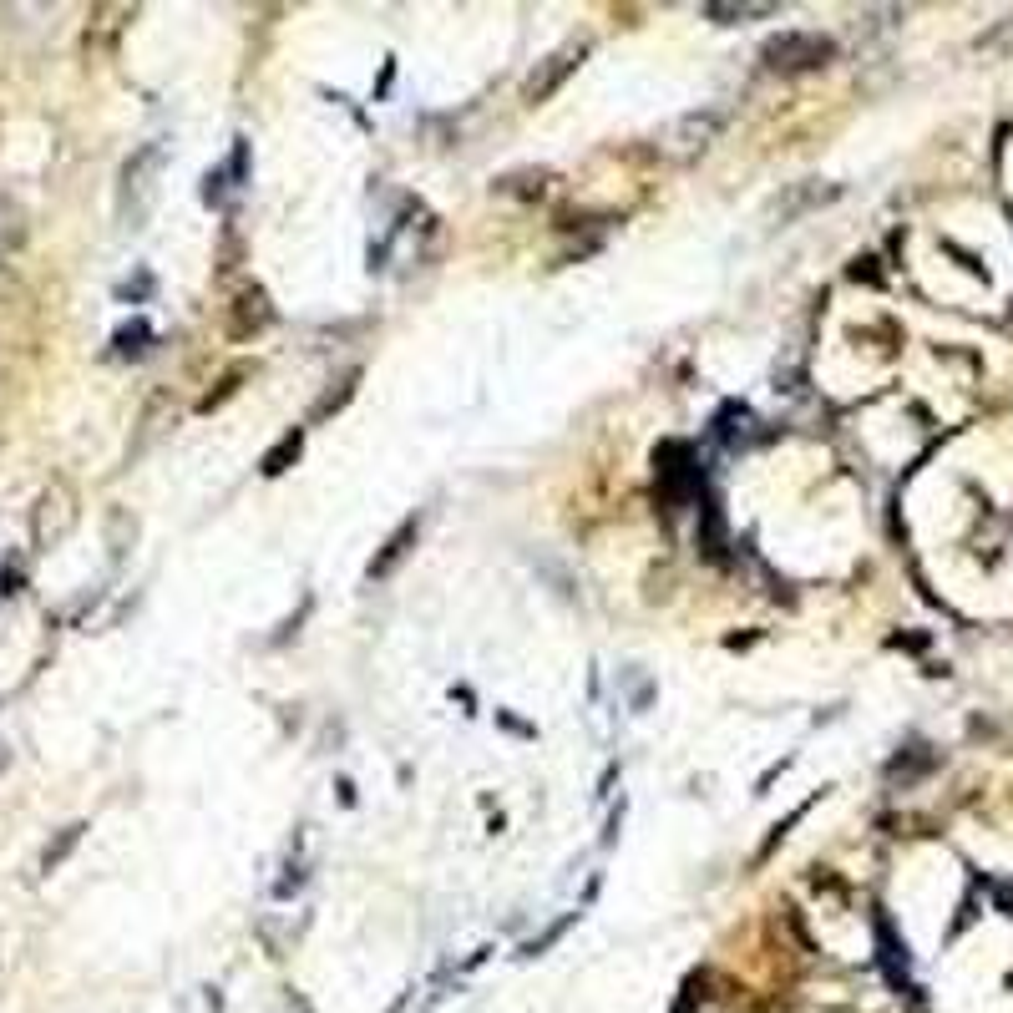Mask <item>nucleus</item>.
<instances>
[{
    "label": "nucleus",
    "mask_w": 1013,
    "mask_h": 1013,
    "mask_svg": "<svg viewBox=\"0 0 1013 1013\" xmlns=\"http://www.w3.org/2000/svg\"><path fill=\"white\" fill-rule=\"evenodd\" d=\"M705 16L715 26H750V21H765V16H781L775 0H760V6H705Z\"/></svg>",
    "instance_id": "obj_7"
},
{
    "label": "nucleus",
    "mask_w": 1013,
    "mask_h": 1013,
    "mask_svg": "<svg viewBox=\"0 0 1013 1013\" xmlns=\"http://www.w3.org/2000/svg\"><path fill=\"white\" fill-rule=\"evenodd\" d=\"M836 198V188H821V183H801L786 203H775V218L781 223H791V218H801V213H811V208H821V203H831Z\"/></svg>",
    "instance_id": "obj_5"
},
{
    "label": "nucleus",
    "mask_w": 1013,
    "mask_h": 1013,
    "mask_svg": "<svg viewBox=\"0 0 1013 1013\" xmlns=\"http://www.w3.org/2000/svg\"><path fill=\"white\" fill-rule=\"evenodd\" d=\"M289 456H299V431H294V436H284V441H279V446L264 456V472H269V477H279Z\"/></svg>",
    "instance_id": "obj_9"
},
{
    "label": "nucleus",
    "mask_w": 1013,
    "mask_h": 1013,
    "mask_svg": "<svg viewBox=\"0 0 1013 1013\" xmlns=\"http://www.w3.org/2000/svg\"><path fill=\"white\" fill-rule=\"evenodd\" d=\"M831 56H836V41L816 36V31H786V36L765 41V51H760V61L770 71H811V66H826Z\"/></svg>",
    "instance_id": "obj_2"
},
{
    "label": "nucleus",
    "mask_w": 1013,
    "mask_h": 1013,
    "mask_svg": "<svg viewBox=\"0 0 1013 1013\" xmlns=\"http://www.w3.org/2000/svg\"><path fill=\"white\" fill-rule=\"evenodd\" d=\"M6 760H11V755H6V745H0V770H6Z\"/></svg>",
    "instance_id": "obj_11"
},
{
    "label": "nucleus",
    "mask_w": 1013,
    "mask_h": 1013,
    "mask_svg": "<svg viewBox=\"0 0 1013 1013\" xmlns=\"http://www.w3.org/2000/svg\"><path fill=\"white\" fill-rule=\"evenodd\" d=\"M416 527H421L416 517H411V522H401V532H396L391 542H385V553H380V558H375V563L365 568V578H385V573H391V568H396V563H401V558L411 553V542H416Z\"/></svg>",
    "instance_id": "obj_6"
},
{
    "label": "nucleus",
    "mask_w": 1013,
    "mask_h": 1013,
    "mask_svg": "<svg viewBox=\"0 0 1013 1013\" xmlns=\"http://www.w3.org/2000/svg\"><path fill=\"white\" fill-rule=\"evenodd\" d=\"M720 127H725V117H720V112H689V117H679V127H674L669 137H674V147H679V152H694V147H705V142H710Z\"/></svg>",
    "instance_id": "obj_4"
},
{
    "label": "nucleus",
    "mask_w": 1013,
    "mask_h": 1013,
    "mask_svg": "<svg viewBox=\"0 0 1013 1013\" xmlns=\"http://www.w3.org/2000/svg\"><path fill=\"white\" fill-rule=\"evenodd\" d=\"M147 335H152L147 320H132L127 330H117V355H142V350H147V345H142Z\"/></svg>",
    "instance_id": "obj_8"
},
{
    "label": "nucleus",
    "mask_w": 1013,
    "mask_h": 1013,
    "mask_svg": "<svg viewBox=\"0 0 1013 1013\" xmlns=\"http://www.w3.org/2000/svg\"><path fill=\"white\" fill-rule=\"evenodd\" d=\"M163 163H168L163 142H147L142 152H132V158H127V168H122V188H117V208H122V223H127V228H142V218L152 213V198H158Z\"/></svg>",
    "instance_id": "obj_1"
},
{
    "label": "nucleus",
    "mask_w": 1013,
    "mask_h": 1013,
    "mask_svg": "<svg viewBox=\"0 0 1013 1013\" xmlns=\"http://www.w3.org/2000/svg\"><path fill=\"white\" fill-rule=\"evenodd\" d=\"M573 66H583V46H563V51H553L548 61H542V71L527 76L522 97H527V102H548V97L563 87V76H568Z\"/></svg>",
    "instance_id": "obj_3"
},
{
    "label": "nucleus",
    "mask_w": 1013,
    "mask_h": 1013,
    "mask_svg": "<svg viewBox=\"0 0 1013 1013\" xmlns=\"http://www.w3.org/2000/svg\"><path fill=\"white\" fill-rule=\"evenodd\" d=\"M76 836H82V826H66V831H61V841H56V846H51V851L41 856V872H51V867L61 862V856L71 851V841H76Z\"/></svg>",
    "instance_id": "obj_10"
}]
</instances>
